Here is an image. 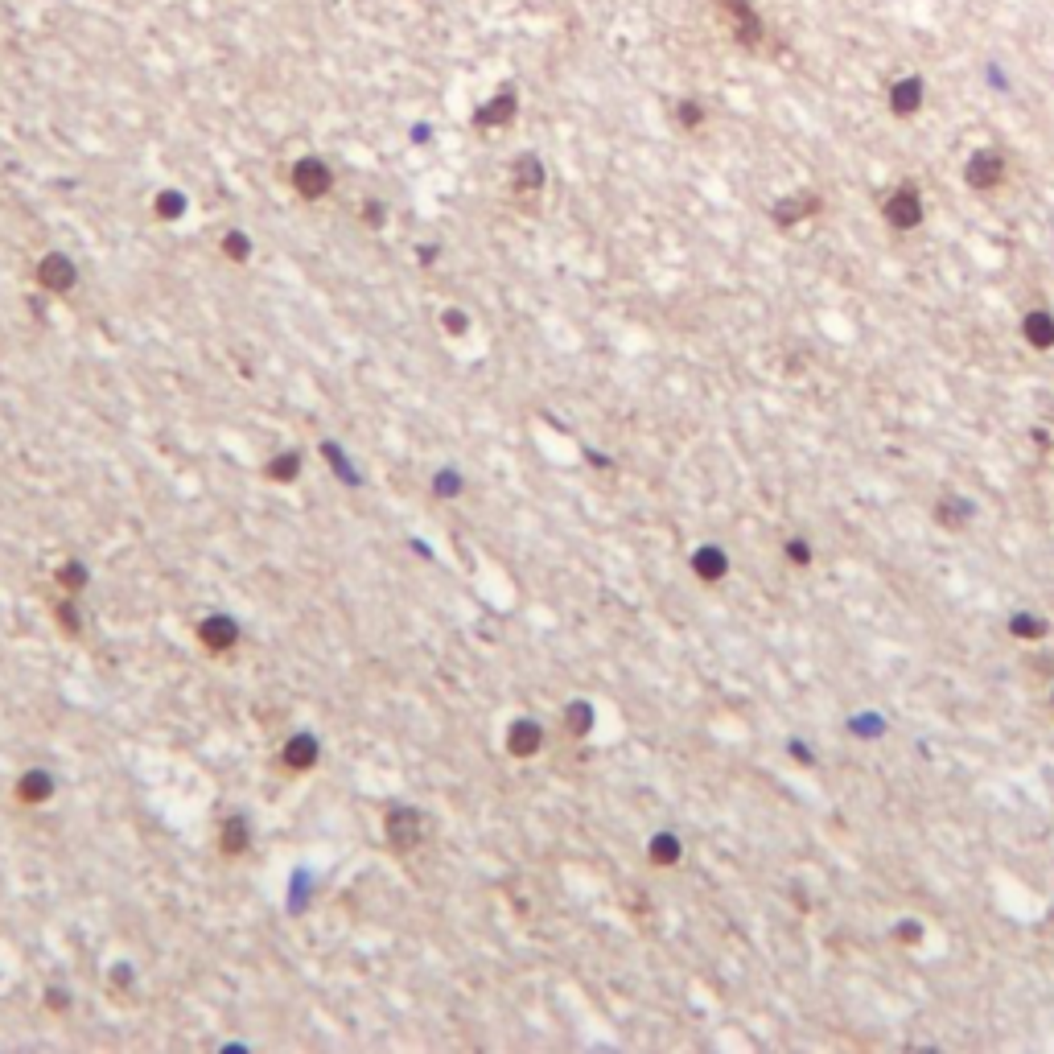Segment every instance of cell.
I'll use <instances>...</instances> for the list:
<instances>
[{
  "instance_id": "6da1fadb",
  "label": "cell",
  "mask_w": 1054,
  "mask_h": 1054,
  "mask_svg": "<svg viewBox=\"0 0 1054 1054\" xmlns=\"http://www.w3.org/2000/svg\"><path fill=\"white\" fill-rule=\"evenodd\" d=\"M293 190L305 198V202H317V198H326L334 190L330 165H326L322 157H301V161L293 165Z\"/></svg>"
},
{
  "instance_id": "7a4b0ae2",
  "label": "cell",
  "mask_w": 1054,
  "mask_h": 1054,
  "mask_svg": "<svg viewBox=\"0 0 1054 1054\" xmlns=\"http://www.w3.org/2000/svg\"><path fill=\"white\" fill-rule=\"evenodd\" d=\"M384 832H387V840H392L395 853H412L420 844V836H425V828H420V812H412V807H392V812H387Z\"/></svg>"
},
{
  "instance_id": "3957f363",
  "label": "cell",
  "mask_w": 1054,
  "mask_h": 1054,
  "mask_svg": "<svg viewBox=\"0 0 1054 1054\" xmlns=\"http://www.w3.org/2000/svg\"><path fill=\"white\" fill-rule=\"evenodd\" d=\"M74 280H79V272H74L71 256H63V251H50V256L37 259V285H42L45 293H71Z\"/></svg>"
},
{
  "instance_id": "277c9868",
  "label": "cell",
  "mask_w": 1054,
  "mask_h": 1054,
  "mask_svg": "<svg viewBox=\"0 0 1054 1054\" xmlns=\"http://www.w3.org/2000/svg\"><path fill=\"white\" fill-rule=\"evenodd\" d=\"M511 190L519 198H536L544 190V161L536 152H519L515 165H511Z\"/></svg>"
},
{
  "instance_id": "5b68a950",
  "label": "cell",
  "mask_w": 1054,
  "mask_h": 1054,
  "mask_svg": "<svg viewBox=\"0 0 1054 1054\" xmlns=\"http://www.w3.org/2000/svg\"><path fill=\"white\" fill-rule=\"evenodd\" d=\"M198 639H202L206 651H231L235 643H239V626H235V618L227 614H215V618H202V626H198Z\"/></svg>"
},
{
  "instance_id": "8992f818",
  "label": "cell",
  "mask_w": 1054,
  "mask_h": 1054,
  "mask_svg": "<svg viewBox=\"0 0 1054 1054\" xmlns=\"http://www.w3.org/2000/svg\"><path fill=\"white\" fill-rule=\"evenodd\" d=\"M515 91H499L494 99H486L483 108L473 112V128H507L515 120Z\"/></svg>"
},
{
  "instance_id": "52a82bcc",
  "label": "cell",
  "mask_w": 1054,
  "mask_h": 1054,
  "mask_svg": "<svg viewBox=\"0 0 1054 1054\" xmlns=\"http://www.w3.org/2000/svg\"><path fill=\"white\" fill-rule=\"evenodd\" d=\"M885 219H890L893 227H903V231H911V227H919L922 223V202H919V194H914L911 186H903L898 194L885 202Z\"/></svg>"
},
{
  "instance_id": "ba28073f",
  "label": "cell",
  "mask_w": 1054,
  "mask_h": 1054,
  "mask_svg": "<svg viewBox=\"0 0 1054 1054\" xmlns=\"http://www.w3.org/2000/svg\"><path fill=\"white\" fill-rule=\"evenodd\" d=\"M540 746H544V729L536 721H515L507 733V750L511 758H536Z\"/></svg>"
},
{
  "instance_id": "9c48e42d",
  "label": "cell",
  "mask_w": 1054,
  "mask_h": 1054,
  "mask_svg": "<svg viewBox=\"0 0 1054 1054\" xmlns=\"http://www.w3.org/2000/svg\"><path fill=\"white\" fill-rule=\"evenodd\" d=\"M964 173H968V186H972V190H992L1000 181V173H1005V161H1000L997 152L984 149V152H976L972 161H968Z\"/></svg>"
},
{
  "instance_id": "30bf717a",
  "label": "cell",
  "mask_w": 1054,
  "mask_h": 1054,
  "mask_svg": "<svg viewBox=\"0 0 1054 1054\" xmlns=\"http://www.w3.org/2000/svg\"><path fill=\"white\" fill-rule=\"evenodd\" d=\"M890 108L898 112V116H914V112L922 108V79L906 74V79L893 83V87H890Z\"/></svg>"
},
{
  "instance_id": "8fae6325",
  "label": "cell",
  "mask_w": 1054,
  "mask_h": 1054,
  "mask_svg": "<svg viewBox=\"0 0 1054 1054\" xmlns=\"http://www.w3.org/2000/svg\"><path fill=\"white\" fill-rule=\"evenodd\" d=\"M725 13L733 17V34H737V42H742V45H754L762 37V25H758V17L750 13L746 0H725Z\"/></svg>"
},
{
  "instance_id": "7c38bea8",
  "label": "cell",
  "mask_w": 1054,
  "mask_h": 1054,
  "mask_svg": "<svg viewBox=\"0 0 1054 1054\" xmlns=\"http://www.w3.org/2000/svg\"><path fill=\"white\" fill-rule=\"evenodd\" d=\"M50 795H54V778L45 775V770H29V775L17 778V799H21V804H45Z\"/></svg>"
},
{
  "instance_id": "4fadbf2b",
  "label": "cell",
  "mask_w": 1054,
  "mask_h": 1054,
  "mask_svg": "<svg viewBox=\"0 0 1054 1054\" xmlns=\"http://www.w3.org/2000/svg\"><path fill=\"white\" fill-rule=\"evenodd\" d=\"M248 844H251L248 820H239V815H231V820L223 824V832H219V849H223L227 857H239V853H248Z\"/></svg>"
},
{
  "instance_id": "5bb4252c",
  "label": "cell",
  "mask_w": 1054,
  "mask_h": 1054,
  "mask_svg": "<svg viewBox=\"0 0 1054 1054\" xmlns=\"http://www.w3.org/2000/svg\"><path fill=\"white\" fill-rule=\"evenodd\" d=\"M313 762H317V742H313L309 733H297L293 742L285 746V766L288 770H309Z\"/></svg>"
},
{
  "instance_id": "9a60e30c",
  "label": "cell",
  "mask_w": 1054,
  "mask_h": 1054,
  "mask_svg": "<svg viewBox=\"0 0 1054 1054\" xmlns=\"http://www.w3.org/2000/svg\"><path fill=\"white\" fill-rule=\"evenodd\" d=\"M1021 334H1026L1034 346H1054V317L1050 313H1030L1021 322Z\"/></svg>"
},
{
  "instance_id": "2e32d148",
  "label": "cell",
  "mask_w": 1054,
  "mask_h": 1054,
  "mask_svg": "<svg viewBox=\"0 0 1054 1054\" xmlns=\"http://www.w3.org/2000/svg\"><path fill=\"white\" fill-rule=\"evenodd\" d=\"M152 210H157V219L173 223V219L186 215V194H181V190H161V194L152 198Z\"/></svg>"
},
{
  "instance_id": "e0dca14e",
  "label": "cell",
  "mask_w": 1054,
  "mask_h": 1054,
  "mask_svg": "<svg viewBox=\"0 0 1054 1054\" xmlns=\"http://www.w3.org/2000/svg\"><path fill=\"white\" fill-rule=\"evenodd\" d=\"M692 564H697V572H700V577H705V581H717V577H721V572L729 569V561H725V552H717V548H700V552H697V561H692Z\"/></svg>"
},
{
  "instance_id": "ac0fdd59",
  "label": "cell",
  "mask_w": 1054,
  "mask_h": 1054,
  "mask_svg": "<svg viewBox=\"0 0 1054 1054\" xmlns=\"http://www.w3.org/2000/svg\"><path fill=\"white\" fill-rule=\"evenodd\" d=\"M223 256L231 259V264H248V256H251V239L243 231H227L223 235Z\"/></svg>"
},
{
  "instance_id": "d6986e66",
  "label": "cell",
  "mask_w": 1054,
  "mask_h": 1054,
  "mask_svg": "<svg viewBox=\"0 0 1054 1054\" xmlns=\"http://www.w3.org/2000/svg\"><path fill=\"white\" fill-rule=\"evenodd\" d=\"M676 857H679V844L671 836H655L651 840V861H655V865H671Z\"/></svg>"
},
{
  "instance_id": "ffe728a7",
  "label": "cell",
  "mask_w": 1054,
  "mask_h": 1054,
  "mask_svg": "<svg viewBox=\"0 0 1054 1054\" xmlns=\"http://www.w3.org/2000/svg\"><path fill=\"white\" fill-rule=\"evenodd\" d=\"M297 470H301V462H297V454L272 457V465H268V473H272V478H297Z\"/></svg>"
},
{
  "instance_id": "44dd1931",
  "label": "cell",
  "mask_w": 1054,
  "mask_h": 1054,
  "mask_svg": "<svg viewBox=\"0 0 1054 1054\" xmlns=\"http://www.w3.org/2000/svg\"><path fill=\"white\" fill-rule=\"evenodd\" d=\"M564 717H569V733H585V729H590V705H572Z\"/></svg>"
},
{
  "instance_id": "7402d4cb",
  "label": "cell",
  "mask_w": 1054,
  "mask_h": 1054,
  "mask_svg": "<svg viewBox=\"0 0 1054 1054\" xmlns=\"http://www.w3.org/2000/svg\"><path fill=\"white\" fill-rule=\"evenodd\" d=\"M700 120H705L700 103H679V124H684V128H697Z\"/></svg>"
},
{
  "instance_id": "603a6c76",
  "label": "cell",
  "mask_w": 1054,
  "mask_h": 1054,
  "mask_svg": "<svg viewBox=\"0 0 1054 1054\" xmlns=\"http://www.w3.org/2000/svg\"><path fill=\"white\" fill-rule=\"evenodd\" d=\"M63 585H66V590H83V585H87V572H83L79 564H66V569H63Z\"/></svg>"
},
{
  "instance_id": "cb8c5ba5",
  "label": "cell",
  "mask_w": 1054,
  "mask_h": 1054,
  "mask_svg": "<svg viewBox=\"0 0 1054 1054\" xmlns=\"http://www.w3.org/2000/svg\"><path fill=\"white\" fill-rule=\"evenodd\" d=\"M363 206H366V210H363V219H366V223H371V227H379V223H384V219H387L384 202H363Z\"/></svg>"
},
{
  "instance_id": "d4e9b609",
  "label": "cell",
  "mask_w": 1054,
  "mask_h": 1054,
  "mask_svg": "<svg viewBox=\"0 0 1054 1054\" xmlns=\"http://www.w3.org/2000/svg\"><path fill=\"white\" fill-rule=\"evenodd\" d=\"M441 326H449V330H454V334H462V330H465V317H462V313H454V309H449L445 317H441Z\"/></svg>"
},
{
  "instance_id": "484cf974",
  "label": "cell",
  "mask_w": 1054,
  "mask_h": 1054,
  "mask_svg": "<svg viewBox=\"0 0 1054 1054\" xmlns=\"http://www.w3.org/2000/svg\"><path fill=\"white\" fill-rule=\"evenodd\" d=\"M437 491H457V473H437Z\"/></svg>"
}]
</instances>
